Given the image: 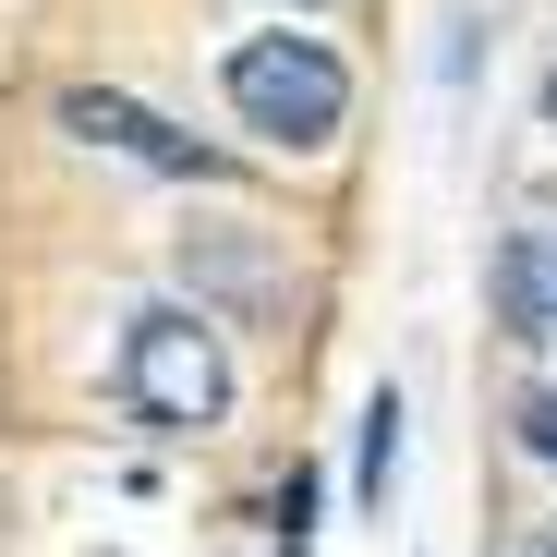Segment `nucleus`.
Here are the masks:
<instances>
[{"label": "nucleus", "mask_w": 557, "mask_h": 557, "mask_svg": "<svg viewBox=\"0 0 557 557\" xmlns=\"http://www.w3.org/2000/svg\"><path fill=\"white\" fill-rule=\"evenodd\" d=\"M122 412L146 436H219L231 424V351H219V315L207 304H146L122 327Z\"/></svg>", "instance_id": "nucleus-1"}, {"label": "nucleus", "mask_w": 557, "mask_h": 557, "mask_svg": "<svg viewBox=\"0 0 557 557\" xmlns=\"http://www.w3.org/2000/svg\"><path fill=\"white\" fill-rule=\"evenodd\" d=\"M219 98H231L243 134H267V146H292V158H304V146H327V134L351 122V61H339L327 37L267 25V37H231Z\"/></svg>", "instance_id": "nucleus-2"}, {"label": "nucleus", "mask_w": 557, "mask_h": 557, "mask_svg": "<svg viewBox=\"0 0 557 557\" xmlns=\"http://www.w3.org/2000/svg\"><path fill=\"white\" fill-rule=\"evenodd\" d=\"M61 134L98 146V158H134V170H158V182H231L219 146H195L182 122H158L146 98H122V85H61Z\"/></svg>", "instance_id": "nucleus-3"}, {"label": "nucleus", "mask_w": 557, "mask_h": 557, "mask_svg": "<svg viewBox=\"0 0 557 557\" xmlns=\"http://www.w3.org/2000/svg\"><path fill=\"white\" fill-rule=\"evenodd\" d=\"M497 327L509 339H557V219L497 243Z\"/></svg>", "instance_id": "nucleus-4"}, {"label": "nucleus", "mask_w": 557, "mask_h": 557, "mask_svg": "<svg viewBox=\"0 0 557 557\" xmlns=\"http://www.w3.org/2000/svg\"><path fill=\"white\" fill-rule=\"evenodd\" d=\"M400 388H376L363 400V436H351V509H388V485H400Z\"/></svg>", "instance_id": "nucleus-5"}, {"label": "nucleus", "mask_w": 557, "mask_h": 557, "mask_svg": "<svg viewBox=\"0 0 557 557\" xmlns=\"http://www.w3.org/2000/svg\"><path fill=\"white\" fill-rule=\"evenodd\" d=\"M521 448L557 473V388H533V400H521Z\"/></svg>", "instance_id": "nucleus-6"}, {"label": "nucleus", "mask_w": 557, "mask_h": 557, "mask_svg": "<svg viewBox=\"0 0 557 557\" xmlns=\"http://www.w3.org/2000/svg\"><path fill=\"white\" fill-rule=\"evenodd\" d=\"M278 533H292V557H304V533H315V473L278 485Z\"/></svg>", "instance_id": "nucleus-7"}, {"label": "nucleus", "mask_w": 557, "mask_h": 557, "mask_svg": "<svg viewBox=\"0 0 557 557\" xmlns=\"http://www.w3.org/2000/svg\"><path fill=\"white\" fill-rule=\"evenodd\" d=\"M545 122H557V73H545Z\"/></svg>", "instance_id": "nucleus-8"}, {"label": "nucleus", "mask_w": 557, "mask_h": 557, "mask_svg": "<svg viewBox=\"0 0 557 557\" xmlns=\"http://www.w3.org/2000/svg\"><path fill=\"white\" fill-rule=\"evenodd\" d=\"M545 557H557V533H545Z\"/></svg>", "instance_id": "nucleus-9"}]
</instances>
